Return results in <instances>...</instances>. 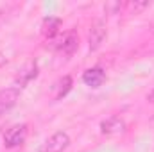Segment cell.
Wrapping results in <instances>:
<instances>
[{
	"label": "cell",
	"instance_id": "277c9868",
	"mask_svg": "<svg viewBox=\"0 0 154 152\" xmlns=\"http://www.w3.org/2000/svg\"><path fill=\"white\" fill-rule=\"evenodd\" d=\"M100 131L106 136H116V134H124L125 132V122L118 116H109L100 123Z\"/></svg>",
	"mask_w": 154,
	"mask_h": 152
},
{
	"label": "cell",
	"instance_id": "7a4b0ae2",
	"mask_svg": "<svg viewBox=\"0 0 154 152\" xmlns=\"http://www.w3.org/2000/svg\"><path fill=\"white\" fill-rule=\"evenodd\" d=\"M68 145H70V136L59 131L45 140V143L41 145V152H63L68 149Z\"/></svg>",
	"mask_w": 154,
	"mask_h": 152
},
{
	"label": "cell",
	"instance_id": "7c38bea8",
	"mask_svg": "<svg viewBox=\"0 0 154 152\" xmlns=\"http://www.w3.org/2000/svg\"><path fill=\"white\" fill-rule=\"evenodd\" d=\"M147 100H149V102H152V104H154V90L151 91V93H149V95H147Z\"/></svg>",
	"mask_w": 154,
	"mask_h": 152
},
{
	"label": "cell",
	"instance_id": "ba28073f",
	"mask_svg": "<svg viewBox=\"0 0 154 152\" xmlns=\"http://www.w3.org/2000/svg\"><path fill=\"white\" fill-rule=\"evenodd\" d=\"M36 75H38V66H36V63H27V65L20 70V74L16 75V82H18L20 86H23V84H27L31 79H34Z\"/></svg>",
	"mask_w": 154,
	"mask_h": 152
},
{
	"label": "cell",
	"instance_id": "3957f363",
	"mask_svg": "<svg viewBox=\"0 0 154 152\" xmlns=\"http://www.w3.org/2000/svg\"><path fill=\"white\" fill-rule=\"evenodd\" d=\"M18 97H20V91L18 88H5V90H0V116L11 111L16 102H18Z\"/></svg>",
	"mask_w": 154,
	"mask_h": 152
},
{
	"label": "cell",
	"instance_id": "6da1fadb",
	"mask_svg": "<svg viewBox=\"0 0 154 152\" xmlns=\"http://www.w3.org/2000/svg\"><path fill=\"white\" fill-rule=\"evenodd\" d=\"M25 136H27V125H23V123L13 125L4 134V147L5 149H16L25 141Z\"/></svg>",
	"mask_w": 154,
	"mask_h": 152
},
{
	"label": "cell",
	"instance_id": "52a82bcc",
	"mask_svg": "<svg viewBox=\"0 0 154 152\" xmlns=\"http://www.w3.org/2000/svg\"><path fill=\"white\" fill-rule=\"evenodd\" d=\"M104 38H106V29L100 22H97L90 31V50H97L100 43L104 41Z\"/></svg>",
	"mask_w": 154,
	"mask_h": 152
},
{
	"label": "cell",
	"instance_id": "30bf717a",
	"mask_svg": "<svg viewBox=\"0 0 154 152\" xmlns=\"http://www.w3.org/2000/svg\"><path fill=\"white\" fill-rule=\"evenodd\" d=\"M70 88H72V79L68 75H65L61 81H59V84H57V99H61V97H65L68 91H70Z\"/></svg>",
	"mask_w": 154,
	"mask_h": 152
},
{
	"label": "cell",
	"instance_id": "9c48e42d",
	"mask_svg": "<svg viewBox=\"0 0 154 152\" xmlns=\"http://www.w3.org/2000/svg\"><path fill=\"white\" fill-rule=\"evenodd\" d=\"M59 27H61V20H59L57 16H47V18L43 20L41 32H43L47 38H52V36H56V32L59 31Z\"/></svg>",
	"mask_w": 154,
	"mask_h": 152
},
{
	"label": "cell",
	"instance_id": "8992f818",
	"mask_svg": "<svg viewBox=\"0 0 154 152\" xmlns=\"http://www.w3.org/2000/svg\"><path fill=\"white\" fill-rule=\"evenodd\" d=\"M77 47H79V38H77V34L74 31L68 32L65 38L59 41V45H57L59 52H63V54H66V56H72L77 50Z\"/></svg>",
	"mask_w": 154,
	"mask_h": 152
},
{
	"label": "cell",
	"instance_id": "5b68a950",
	"mask_svg": "<svg viewBox=\"0 0 154 152\" xmlns=\"http://www.w3.org/2000/svg\"><path fill=\"white\" fill-rule=\"evenodd\" d=\"M104 79H106V74H104V70L99 68V66H95V68H88V70L84 72V75H82L84 84L90 86V88H99V86L104 82Z\"/></svg>",
	"mask_w": 154,
	"mask_h": 152
},
{
	"label": "cell",
	"instance_id": "8fae6325",
	"mask_svg": "<svg viewBox=\"0 0 154 152\" xmlns=\"http://www.w3.org/2000/svg\"><path fill=\"white\" fill-rule=\"evenodd\" d=\"M125 7H127V9H131V11H134V13H138V11L145 9V7H147V4H145V2H143V4H133V2H131V4H125Z\"/></svg>",
	"mask_w": 154,
	"mask_h": 152
}]
</instances>
